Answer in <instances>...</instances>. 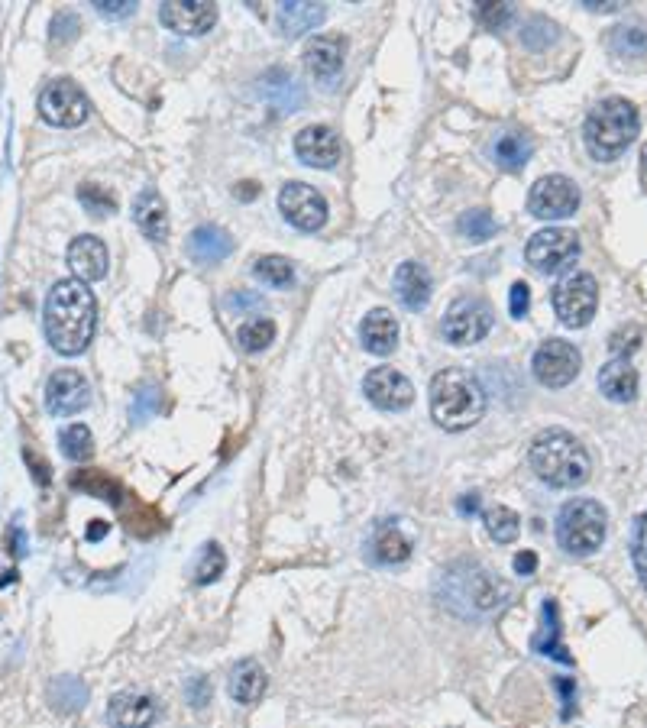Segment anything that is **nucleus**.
Wrapping results in <instances>:
<instances>
[{
  "label": "nucleus",
  "mask_w": 647,
  "mask_h": 728,
  "mask_svg": "<svg viewBox=\"0 0 647 728\" xmlns=\"http://www.w3.org/2000/svg\"><path fill=\"white\" fill-rule=\"evenodd\" d=\"M94 327H98V301H94L91 288L78 279L55 282L43 308V331L49 347L62 356L85 353Z\"/></svg>",
  "instance_id": "obj_1"
},
{
  "label": "nucleus",
  "mask_w": 647,
  "mask_h": 728,
  "mask_svg": "<svg viewBox=\"0 0 647 728\" xmlns=\"http://www.w3.org/2000/svg\"><path fill=\"white\" fill-rule=\"evenodd\" d=\"M505 599L508 586L473 560H457L437 580V602L457 618H466V622L495 612Z\"/></svg>",
  "instance_id": "obj_2"
},
{
  "label": "nucleus",
  "mask_w": 647,
  "mask_h": 728,
  "mask_svg": "<svg viewBox=\"0 0 647 728\" xmlns=\"http://www.w3.org/2000/svg\"><path fill=\"white\" fill-rule=\"evenodd\" d=\"M528 463L534 476L554 489H580L593 476L589 450L583 447L580 437H573L563 428H550L534 437L528 450Z\"/></svg>",
  "instance_id": "obj_3"
},
{
  "label": "nucleus",
  "mask_w": 647,
  "mask_h": 728,
  "mask_svg": "<svg viewBox=\"0 0 647 728\" xmlns=\"http://www.w3.org/2000/svg\"><path fill=\"white\" fill-rule=\"evenodd\" d=\"M486 415V389L466 369H440L431 379V418L444 431H466Z\"/></svg>",
  "instance_id": "obj_4"
},
{
  "label": "nucleus",
  "mask_w": 647,
  "mask_h": 728,
  "mask_svg": "<svg viewBox=\"0 0 647 728\" xmlns=\"http://www.w3.org/2000/svg\"><path fill=\"white\" fill-rule=\"evenodd\" d=\"M586 146L599 162L618 159L638 133V111L625 98H605L586 117Z\"/></svg>",
  "instance_id": "obj_5"
},
{
  "label": "nucleus",
  "mask_w": 647,
  "mask_h": 728,
  "mask_svg": "<svg viewBox=\"0 0 647 728\" xmlns=\"http://www.w3.org/2000/svg\"><path fill=\"white\" fill-rule=\"evenodd\" d=\"M609 534V512L596 499H573L557 515V544L573 557H593Z\"/></svg>",
  "instance_id": "obj_6"
},
{
  "label": "nucleus",
  "mask_w": 647,
  "mask_h": 728,
  "mask_svg": "<svg viewBox=\"0 0 647 728\" xmlns=\"http://www.w3.org/2000/svg\"><path fill=\"white\" fill-rule=\"evenodd\" d=\"M525 256L534 269L544 272V276H557V272H567L576 259H580V237L563 227L538 230L528 240Z\"/></svg>",
  "instance_id": "obj_7"
},
{
  "label": "nucleus",
  "mask_w": 647,
  "mask_h": 728,
  "mask_svg": "<svg viewBox=\"0 0 647 728\" xmlns=\"http://www.w3.org/2000/svg\"><path fill=\"white\" fill-rule=\"evenodd\" d=\"M550 301H554V311H557L560 324L576 331V327H586L589 321H593L596 305H599V285L589 272H573L570 279H563L554 288Z\"/></svg>",
  "instance_id": "obj_8"
},
{
  "label": "nucleus",
  "mask_w": 647,
  "mask_h": 728,
  "mask_svg": "<svg viewBox=\"0 0 647 728\" xmlns=\"http://www.w3.org/2000/svg\"><path fill=\"white\" fill-rule=\"evenodd\" d=\"M91 114V101L88 94L81 91L72 78H59L49 81L39 94V117L52 127H81Z\"/></svg>",
  "instance_id": "obj_9"
},
{
  "label": "nucleus",
  "mask_w": 647,
  "mask_h": 728,
  "mask_svg": "<svg viewBox=\"0 0 647 728\" xmlns=\"http://www.w3.org/2000/svg\"><path fill=\"white\" fill-rule=\"evenodd\" d=\"M489 331H492V311L479 298H457L447 308L444 321H440V334H444L447 343H457V347L479 343Z\"/></svg>",
  "instance_id": "obj_10"
},
{
  "label": "nucleus",
  "mask_w": 647,
  "mask_h": 728,
  "mask_svg": "<svg viewBox=\"0 0 647 728\" xmlns=\"http://www.w3.org/2000/svg\"><path fill=\"white\" fill-rule=\"evenodd\" d=\"M580 208V188L567 175H544L528 195V211L541 221H563Z\"/></svg>",
  "instance_id": "obj_11"
},
{
  "label": "nucleus",
  "mask_w": 647,
  "mask_h": 728,
  "mask_svg": "<svg viewBox=\"0 0 647 728\" xmlns=\"http://www.w3.org/2000/svg\"><path fill=\"white\" fill-rule=\"evenodd\" d=\"M580 366H583V356L570 340H544L531 360L534 379L547 389L570 386V382L580 376Z\"/></svg>",
  "instance_id": "obj_12"
},
{
  "label": "nucleus",
  "mask_w": 647,
  "mask_h": 728,
  "mask_svg": "<svg viewBox=\"0 0 647 728\" xmlns=\"http://www.w3.org/2000/svg\"><path fill=\"white\" fill-rule=\"evenodd\" d=\"M279 211L292 227L314 233L321 230L327 221V201L321 198L318 188H311L305 182H288L279 195Z\"/></svg>",
  "instance_id": "obj_13"
},
{
  "label": "nucleus",
  "mask_w": 647,
  "mask_h": 728,
  "mask_svg": "<svg viewBox=\"0 0 647 728\" xmlns=\"http://www.w3.org/2000/svg\"><path fill=\"white\" fill-rule=\"evenodd\" d=\"M363 392L369 402L382 411H405L411 402H415V386H411V379L398 373L395 366L369 369L363 379Z\"/></svg>",
  "instance_id": "obj_14"
},
{
  "label": "nucleus",
  "mask_w": 647,
  "mask_h": 728,
  "mask_svg": "<svg viewBox=\"0 0 647 728\" xmlns=\"http://www.w3.org/2000/svg\"><path fill=\"white\" fill-rule=\"evenodd\" d=\"M91 405V386L78 369H59L46 382V408L55 418L78 415Z\"/></svg>",
  "instance_id": "obj_15"
},
{
  "label": "nucleus",
  "mask_w": 647,
  "mask_h": 728,
  "mask_svg": "<svg viewBox=\"0 0 647 728\" xmlns=\"http://www.w3.org/2000/svg\"><path fill=\"white\" fill-rule=\"evenodd\" d=\"M159 17L178 36H204L214 30L217 7L211 0H169V4H162Z\"/></svg>",
  "instance_id": "obj_16"
},
{
  "label": "nucleus",
  "mask_w": 647,
  "mask_h": 728,
  "mask_svg": "<svg viewBox=\"0 0 647 728\" xmlns=\"http://www.w3.org/2000/svg\"><path fill=\"white\" fill-rule=\"evenodd\" d=\"M159 719V706L149 693L123 690L114 693L107 703V722L114 728H153Z\"/></svg>",
  "instance_id": "obj_17"
},
{
  "label": "nucleus",
  "mask_w": 647,
  "mask_h": 728,
  "mask_svg": "<svg viewBox=\"0 0 647 728\" xmlns=\"http://www.w3.org/2000/svg\"><path fill=\"white\" fill-rule=\"evenodd\" d=\"M295 153L311 169H334L340 162V136L330 127H305L295 136Z\"/></svg>",
  "instance_id": "obj_18"
},
{
  "label": "nucleus",
  "mask_w": 647,
  "mask_h": 728,
  "mask_svg": "<svg viewBox=\"0 0 647 728\" xmlns=\"http://www.w3.org/2000/svg\"><path fill=\"white\" fill-rule=\"evenodd\" d=\"M305 68L314 81L334 85L343 72V39L340 36H314L305 46Z\"/></svg>",
  "instance_id": "obj_19"
},
{
  "label": "nucleus",
  "mask_w": 647,
  "mask_h": 728,
  "mask_svg": "<svg viewBox=\"0 0 647 728\" xmlns=\"http://www.w3.org/2000/svg\"><path fill=\"white\" fill-rule=\"evenodd\" d=\"M366 557L379 563V567H398L411 557V538L402 534L395 521H382V525L369 534L366 541Z\"/></svg>",
  "instance_id": "obj_20"
},
{
  "label": "nucleus",
  "mask_w": 647,
  "mask_h": 728,
  "mask_svg": "<svg viewBox=\"0 0 647 728\" xmlns=\"http://www.w3.org/2000/svg\"><path fill=\"white\" fill-rule=\"evenodd\" d=\"M68 266H72L78 282H98L107 276V246L98 237H75L68 246Z\"/></svg>",
  "instance_id": "obj_21"
},
{
  "label": "nucleus",
  "mask_w": 647,
  "mask_h": 728,
  "mask_svg": "<svg viewBox=\"0 0 647 728\" xmlns=\"http://www.w3.org/2000/svg\"><path fill=\"white\" fill-rule=\"evenodd\" d=\"M133 221L153 243L169 237V208L156 188H143L133 201Z\"/></svg>",
  "instance_id": "obj_22"
},
{
  "label": "nucleus",
  "mask_w": 647,
  "mask_h": 728,
  "mask_svg": "<svg viewBox=\"0 0 647 728\" xmlns=\"http://www.w3.org/2000/svg\"><path fill=\"white\" fill-rule=\"evenodd\" d=\"M360 340L369 353L376 356H389L398 347V321L389 308H376L369 311L363 324H360Z\"/></svg>",
  "instance_id": "obj_23"
},
{
  "label": "nucleus",
  "mask_w": 647,
  "mask_h": 728,
  "mask_svg": "<svg viewBox=\"0 0 647 728\" xmlns=\"http://www.w3.org/2000/svg\"><path fill=\"white\" fill-rule=\"evenodd\" d=\"M599 389H602L605 398H609V402H618V405L635 402V395H638L635 366H631L628 360H618V356H612V360L599 369Z\"/></svg>",
  "instance_id": "obj_24"
},
{
  "label": "nucleus",
  "mask_w": 647,
  "mask_h": 728,
  "mask_svg": "<svg viewBox=\"0 0 647 728\" xmlns=\"http://www.w3.org/2000/svg\"><path fill=\"white\" fill-rule=\"evenodd\" d=\"M259 91H263V98L282 114H292L305 104V88H301L285 68H272V72H266L263 81H259Z\"/></svg>",
  "instance_id": "obj_25"
},
{
  "label": "nucleus",
  "mask_w": 647,
  "mask_h": 728,
  "mask_svg": "<svg viewBox=\"0 0 647 728\" xmlns=\"http://www.w3.org/2000/svg\"><path fill=\"white\" fill-rule=\"evenodd\" d=\"M395 295L405 308L421 311L431 301V276L421 263H402L395 272Z\"/></svg>",
  "instance_id": "obj_26"
},
{
  "label": "nucleus",
  "mask_w": 647,
  "mask_h": 728,
  "mask_svg": "<svg viewBox=\"0 0 647 728\" xmlns=\"http://www.w3.org/2000/svg\"><path fill=\"white\" fill-rule=\"evenodd\" d=\"M266 686H269V677H266V670L259 661H240L230 673V696L237 699L240 706L259 703L266 693Z\"/></svg>",
  "instance_id": "obj_27"
},
{
  "label": "nucleus",
  "mask_w": 647,
  "mask_h": 728,
  "mask_svg": "<svg viewBox=\"0 0 647 728\" xmlns=\"http://www.w3.org/2000/svg\"><path fill=\"white\" fill-rule=\"evenodd\" d=\"M188 253L195 256L198 263L214 266V263H220V259H227V256L233 253V240H230V233H227V230L204 224V227H198L195 233H191Z\"/></svg>",
  "instance_id": "obj_28"
},
{
  "label": "nucleus",
  "mask_w": 647,
  "mask_h": 728,
  "mask_svg": "<svg viewBox=\"0 0 647 728\" xmlns=\"http://www.w3.org/2000/svg\"><path fill=\"white\" fill-rule=\"evenodd\" d=\"M327 17L324 4H301V0H285L279 7V26L285 36H305L314 26H321Z\"/></svg>",
  "instance_id": "obj_29"
},
{
  "label": "nucleus",
  "mask_w": 647,
  "mask_h": 728,
  "mask_svg": "<svg viewBox=\"0 0 647 728\" xmlns=\"http://www.w3.org/2000/svg\"><path fill=\"white\" fill-rule=\"evenodd\" d=\"M492 156L502 169L518 172L531 159V140L525 133H502L499 140L492 143Z\"/></svg>",
  "instance_id": "obj_30"
},
{
  "label": "nucleus",
  "mask_w": 647,
  "mask_h": 728,
  "mask_svg": "<svg viewBox=\"0 0 647 728\" xmlns=\"http://www.w3.org/2000/svg\"><path fill=\"white\" fill-rule=\"evenodd\" d=\"M531 648L534 651H541L547 657H560V661H567L570 664V654L567 648L560 644V615H557V606L554 602H544V631L541 635H534L531 638Z\"/></svg>",
  "instance_id": "obj_31"
},
{
  "label": "nucleus",
  "mask_w": 647,
  "mask_h": 728,
  "mask_svg": "<svg viewBox=\"0 0 647 728\" xmlns=\"http://www.w3.org/2000/svg\"><path fill=\"white\" fill-rule=\"evenodd\" d=\"M483 525H486L489 538L495 544H512V541H518V534H521L518 515L512 512V508H505V505H489L483 512Z\"/></svg>",
  "instance_id": "obj_32"
},
{
  "label": "nucleus",
  "mask_w": 647,
  "mask_h": 728,
  "mask_svg": "<svg viewBox=\"0 0 647 728\" xmlns=\"http://www.w3.org/2000/svg\"><path fill=\"white\" fill-rule=\"evenodd\" d=\"M49 703L59 712H78L88 703V686L78 677H55L49 686Z\"/></svg>",
  "instance_id": "obj_33"
},
{
  "label": "nucleus",
  "mask_w": 647,
  "mask_h": 728,
  "mask_svg": "<svg viewBox=\"0 0 647 728\" xmlns=\"http://www.w3.org/2000/svg\"><path fill=\"white\" fill-rule=\"evenodd\" d=\"M253 272H256L259 282H266L272 288H288L295 282V266L288 263L285 256H259Z\"/></svg>",
  "instance_id": "obj_34"
},
{
  "label": "nucleus",
  "mask_w": 647,
  "mask_h": 728,
  "mask_svg": "<svg viewBox=\"0 0 647 728\" xmlns=\"http://www.w3.org/2000/svg\"><path fill=\"white\" fill-rule=\"evenodd\" d=\"M227 570V557H224V551H220V547L214 544V541H208L201 547V557H198V563H195V583L198 586H211V583H217L220 580V573Z\"/></svg>",
  "instance_id": "obj_35"
},
{
  "label": "nucleus",
  "mask_w": 647,
  "mask_h": 728,
  "mask_svg": "<svg viewBox=\"0 0 647 728\" xmlns=\"http://www.w3.org/2000/svg\"><path fill=\"white\" fill-rule=\"evenodd\" d=\"M59 441H62V453L68 460H75V463H85L91 457V450H94V437H91V431L85 428V424H72V428H65Z\"/></svg>",
  "instance_id": "obj_36"
},
{
  "label": "nucleus",
  "mask_w": 647,
  "mask_h": 728,
  "mask_svg": "<svg viewBox=\"0 0 647 728\" xmlns=\"http://www.w3.org/2000/svg\"><path fill=\"white\" fill-rule=\"evenodd\" d=\"M275 340V324L269 318H253L240 327V347L246 353H259L266 350L269 343Z\"/></svg>",
  "instance_id": "obj_37"
},
{
  "label": "nucleus",
  "mask_w": 647,
  "mask_h": 728,
  "mask_svg": "<svg viewBox=\"0 0 647 728\" xmlns=\"http://www.w3.org/2000/svg\"><path fill=\"white\" fill-rule=\"evenodd\" d=\"M460 233L466 240H473V243H483V240H492L495 237V221H492V214L486 208H476V211H466L460 217Z\"/></svg>",
  "instance_id": "obj_38"
},
{
  "label": "nucleus",
  "mask_w": 647,
  "mask_h": 728,
  "mask_svg": "<svg viewBox=\"0 0 647 728\" xmlns=\"http://www.w3.org/2000/svg\"><path fill=\"white\" fill-rule=\"evenodd\" d=\"M612 49L618 56H644L647 52V33L641 26H615Z\"/></svg>",
  "instance_id": "obj_39"
},
{
  "label": "nucleus",
  "mask_w": 647,
  "mask_h": 728,
  "mask_svg": "<svg viewBox=\"0 0 647 728\" xmlns=\"http://www.w3.org/2000/svg\"><path fill=\"white\" fill-rule=\"evenodd\" d=\"M78 201L85 204L88 208V214H94V217H107L110 211H114V195H110V191L104 188V185H81L78 188Z\"/></svg>",
  "instance_id": "obj_40"
},
{
  "label": "nucleus",
  "mask_w": 647,
  "mask_h": 728,
  "mask_svg": "<svg viewBox=\"0 0 647 728\" xmlns=\"http://www.w3.org/2000/svg\"><path fill=\"white\" fill-rule=\"evenodd\" d=\"M521 39H525V46H531V49H544V46H550L557 39V26L547 23L544 17H534V20L525 23Z\"/></svg>",
  "instance_id": "obj_41"
},
{
  "label": "nucleus",
  "mask_w": 647,
  "mask_h": 728,
  "mask_svg": "<svg viewBox=\"0 0 647 728\" xmlns=\"http://www.w3.org/2000/svg\"><path fill=\"white\" fill-rule=\"evenodd\" d=\"M631 557H635L638 576L647 589V512L635 521V534H631Z\"/></svg>",
  "instance_id": "obj_42"
},
{
  "label": "nucleus",
  "mask_w": 647,
  "mask_h": 728,
  "mask_svg": "<svg viewBox=\"0 0 647 728\" xmlns=\"http://www.w3.org/2000/svg\"><path fill=\"white\" fill-rule=\"evenodd\" d=\"M638 347H641V331L635 324H628V327H622V331H615L612 340H609V350H612V356H618V360H628V356L635 353Z\"/></svg>",
  "instance_id": "obj_43"
},
{
  "label": "nucleus",
  "mask_w": 647,
  "mask_h": 728,
  "mask_svg": "<svg viewBox=\"0 0 647 728\" xmlns=\"http://www.w3.org/2000/svg\"><path fill=\"white\" fill-rule=\"evenodd\" d=\"M159 402H162V398H159V389H153V386H149V389H140V395L133 398V408H130L133 421H136V424L149 421V418H153L156 411H159Z\"/></svg>",
  "instance_id": "obj_44"
},
{
  "label": "nucleus",
  "mask_w": 647,
  "mask_h": 728,
  "mask_svg": "<svg viewBox=\"0 0 647 728\" xmlns=\"http://www.w3.org/2000/svg\"><path fill=\"white\" fill-rule=\"evenodd\" d=\"M476 20L483 26H489V30H502V26L512 20V7L508 4H479Z\"/></svg>",
  "instance_id": "obj_45"
},
{
  "label": "nucleus",
  "mask_w": 647,
  "mask_h": 728,
  "mask_svg": "<svg viewBox=\"0 0 647 728\" xmlns=\"http://www.w3.org/2000/svg\"><path fill=\"white\" fill-rule=\"evenodd\" d=\"M508 308H512V318H525L531 308V288L525 282L512 285V298H508Z\"/></svg>",
  "instance_id": "obj_46"
},
{
  "label": "nucleus",
  "mask_w": 647,
  "mask_h": 728,
  "mask_svg": "<svg viewBox=\"0 0 647 728\" xmlns=\"http://www.w3.org/2000/svg\"><path fill=\"white\" fill-rule=\"evenodd\" d=\"M188 703L195 706V709H204L211 703V683H208V677H195L188 683Z\"/></svg>",
  "instance_id": "obj_47"
},
{
  "label": "nucleus",
  "mask_w": 647,
  "mask_h": 728,
  "mask_svg": "<svg viewBox=\"0 0 647 728\" xmlns=\"http://www.w3.org/2000/svg\"><path fill=\"white\" fill-rule=\"evenodd\" d=\"M94 7H98L104 17H117L120 20V17H130V13L136 10V0H98Z\"/></svg>",
  "instance_id": "obj_48"
},
{
  "label": "nucleus",
  "mask_w": 647,
  "mask_h": 728,
  "mask_svg": "<svg viewBox=\"0 0 647 728\" xmlns=\"http://www.w3.org/2000/svg\"><path fill=\"white\" fill-rule=\"evenodd\" d=\"M259 305H263V298L253 295V292H237V295L227 298V308H233V311L237 308H259Z\"/></svg>",
  "instance_id": "obj_49"
},
{
  "label": "nucleus",
  "mask_w": 647,
  "mask_h": 728,
  "mask_svg": "<svg viewBox=\"0 0 647 728\" xmlns=\"http://www.w3.org/2000/svg\"><path fill=\"white\" fill-rule=\"evenodd\" d=\"M534 570H538V557H534L531 551H521V554L515 557V573H518V576H531Z\"/></svg>",
  "instance_id": "obj_50"
},
{
  "label": "nucleus",
  "mask_w": 647,
  "mask_h": 728,
  "mask_svg": "<svg viewBox=\"0 0 647 728\" xmlns=\"http://www.w3.org/2000/svg\"><path fill=\"white\" fill-rule=\"evenodd\" d=\"M557 690L563 696V716L570 719V712H573V680L570 677H560L557 680Z\"/></svg>",
  "instance_id": "obj_51"
},
{
  "label": "nucleus",
  "mask_w": 647,
  "mask_h": 728,
  "mask_svg": "<svg viewBox=\"0 0 647 728\" xmlns=\"http://www.w3.org/2000/svg\"><path fill=\"white\" fill-rule=\"evenodd\" d=\"M479 505H483V502H479L476 492H466V496L460 499V512H463V515H476V512H479Z\"/></svg>",
  "instance_id": "obj_52"
},
{
  "label": "nucleus",
  "mask_w": 647,
  "mask_h": 728,
  "mask_svg": "<svg viewBox=\"0 0 647 728\" xmlns=\"http://www.w3.org/2000/svg\"><path fill=\"white\" fill-rule=\"evenodd\" d=\"M586 7H589V10H602V13L609 10V13H612V10L622 7V4H615V0H609V4H605V0H586Z\"/></svg>",
  "instance_id": "obj_53"
},
{
  "label": "nucleus",
  "mask_w": 647,
  "mask_h": 728,
  "mask_svg": "<svg viewBox=\"0 0 647 728\" xmlns=\"http://www.w3.org/2000/svg\"><path fill=\"white\" fill-rule=\"evenodd\" d=\"M104 534H107V525H94V528H88V538H91V541H101Z\"/></svg>",
  "instance_id": "obj_54"
},
{
  "label": "nucleus",
  "mask_w": 647,
  "mask_h": 728,
  "mask_svg": "<svg viewBox=\"0 0 647 728\" xmlns=\"http://www.w3.org/2000/svg\"><path fill=\"white\" fill-rule=\"evenodd\" d=\"M259 195V188L250 182V188H237V198H256Z\"/></svg>",
  "instance_id": "obj_55"
}]
</instances>
